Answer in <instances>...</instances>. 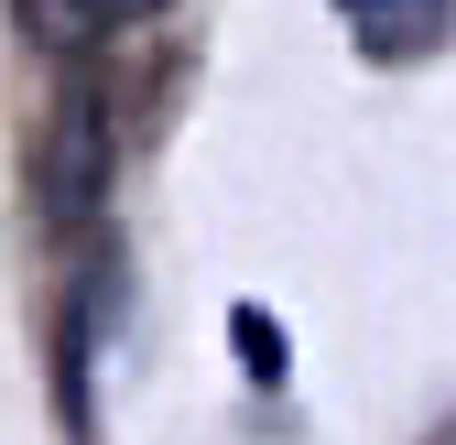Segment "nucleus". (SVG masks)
Masks as SVG:
<instances>
[{"label": "nucleus", "instance_id": "nucleus-4", "mask_svg": "<svg viewBox=\"0 0 456 445\" xmlns=\"http://www.w3.org/2000/svg\"><path fill=\"white\" fill-rule=\"evenodd\" d=\"M228 348H240V369H250V380H282V326H272L261 304L228 315Z\"/></svg>", "mask_w": 456, "mask_h": 445}, {"label": "nucleus", "instance_id": "nucleus-1", "mask_svg": "<svg viewBox=\"0 0 456 445\" xmlns=\"http://www.w3.org/2000/svg\"><path fill=\"white\" fill-rule=\"evenodd\" d=\"M337 12H348V33L370 54H424L445 33V0H337Z\"/></svg>", "mask_w": 456, "mask_h": 445}, {"label": "nucleus", "instance_id": "nucleus-2", "mask_svg": "<svg viewBox=\"0 0 456 445\" xmlns=\"http://www.w3.org/2000/svg\"><path fill=\"white\" fill-rule=\"evenodd\" d=\"M44 206H54V217H87V206H98V109H66V131H54V174H44Z\"/></svg>", "mask_w": 456, "mask_h": 445}, {"label": "nucleus", "instance_id": "nucleus-3", "mask_svg": "<svg viewBox=\"0 0 456 445\" xmlns=\"http://www.w3.org/2000/svg\"><path fill=\"white\" fill-rule=\"evenodd\" d=\"M131 12H152V0H22V33L66 54V44H98V33H120Z\"/></svg>", "mask_w": 456, "mask_h": 445}]
</instances>
